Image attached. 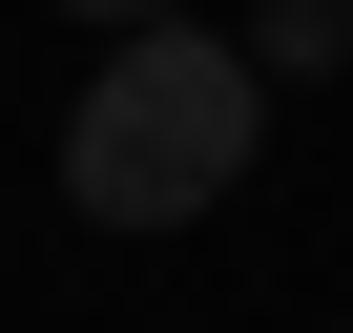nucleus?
<instances>
[{
    "label": "nucleus",
    "instance_id": "nucleus-1",
    "mask_svg": "<svg viewBox=\"0 0 353 333\" xmlns=\"http://www.w3.org/2000/svg\"><path fill=\"white\" fill-rule=\"evenodd\" d=\"M250 146H270V84L208 21H125L83 63V125H63V209L83 229H188V209L250 188Z\"/></svg>",
    "mask_w": 353,
    "mask_h": 333
},
{
    "label": "nucleus",
    "instance_id": "nucleus-2",
    "mask_svg": "<svg viewBox=\"0 0 353 333\" xmlns=\"http://www.w3.org/2000/svg\"><path fill=\"white\" fill-rule=\"evenodd\" d=\"M250 84H312V63H353V0H250V42H229Z\"/></svg>",
    "mask_w": 353,
    "mask_h": 333
},
{
    "label": "nucleus",
    "instance_id": "nucleus-3",
    "mask_svg": "<svg viewBox=\"0 0 353 333\" xmlns=\"http://www.w3.org/2000/svg\"><path fill=\"white\" fill-rule=\"evenodd\" d=\"M63 21H104V42H125V21H166V0H63Z\"/></svg>",
    "mask_w": 353,
    "mask_h": 333
}]
</instances>
